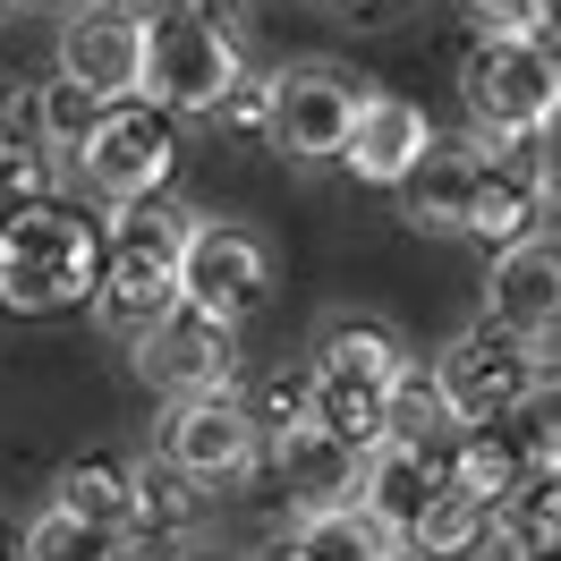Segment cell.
<instances>
[{"label":"cell","mask_w":561,"mask_h":561,"mask_svg":"<svg viewBox=\"0 0 561 561\" xmlns=\"http://www.w3.org/2000/svg\"><path fill=\"white\" fill-rule=\"evenodd\" d=\"M60 69H69L77 85H94L103 103L145 94V18H137V0H94V9H77L69 26H60Z\"/></svg>","instance_id":"cell-12"},{"label":"cell","mask_w":561,"mask_h":561,"mask_svg":"<svg viewBox=\"0 0 561 561\" xmlns=\"http://www.w3.org/2000/svg\"><path fill=\"white\" fill-rule=\"evenodd\" d=\"M316 9L350 18V26H391V18H400V0H316Z\"/></svg>","instance_id":"cell-30"},{"label":"cell","mask_w":561,"mask_h":561,"mask_svg":"<svg viewBox=\"0 0 561 561\" xmlns=\"http://www.w3.org/2000/svg\"><path fill=\"white\" fill-rule=\"evenodd\" d=\"M545 221V171H536V145L527 137H493L485 128V171H477V205H468V230L459 239L477 247H511Z\"/></svg>","instance_id":"cell-15"},{"label":"cell","mask_w":561,"mask_h":561,"mask_svg":"<svg viewBox=\"0 0 561 561\" xmlns=\"http://www.w3.org/2000/svg\"><path fill=\"white\" fill-rule=\"evenodd\" d=\"M0 561H26V519H9V511H0Z\"/></svg>","instance_id":"cell-31"},{"label":"cell","mask_w":561,"mask_h":561,"mask_svg":"<svg viewBox=\"0 0 561 561\" xmlns=\"http://www.w3.org/2000/svg\"><path fill=\"white\" fill-rule=\"evenodd\" d=\"M485 527H493V511L477 502V493H459L451 477H443V493L425 502L417 536H409V553H417V561H451V553H468V545H485Z\"/></svg>","instance_id":"cell-23"},{"label":"cell","mask_w":561,"mask_h":561,"mask_svg":"<svg viewBox=\"0 0 561 561\" xmlns=\"http://www.w3.org/2000/svg\"><path fill=\"white\" fill-rule=\"evenodd\" d=\"M128 357H137V375L162 391V400L239 391V323L213 316V307H196V298H179L145 341H128Z\"/></svg>","instance_id":"cell-8"},{"label":"cell","mask_w":561,"mask_h":561,"mask_svg":"<svg viewBox=\"0 0 561 561\" xmlns=\"http://www.w3.org/2000/svg\"><path fill=\"white\" fill-rule=\"evenodd\" d=\"M0 9H9V0H0Z\"/></svg>","instance_id":"cell-34"},{"label":"cell","mask_w":561,"mask_h":561,"mask_svg":"<svg viewBox=\"0 0 561 561\" xmlns=\"http://www.w3.org/2000/svg\"><path fill=\"white\" fill-rule=\"evenodd\" d=\"M545 51H553V69H561V35H545Z\"/></svg>","instance_id":"cell-32"},{"label":"cell","mask_w":561,"mask_h":561,"mask_svg":"<svg viewBox=\"0 0 561 561\" xmlns=\"http://www.w3.org/2000/svg\"><path fill=\"white\" fill-rule=\"evenodd\" d=\"M477 171H485V128H459V137H425V153L400 171V221L409 230H468L477 205Z\"/></svg>","instance_id":"cell-13"},{"label":"cell","mask_w":561,"mask_h":561,"mask_svg":"<svg viewBox=\"0 0 561 561\" xmlns=\"http://www.w3.org/2000/svg\"><path fill=\"white\" fill-rule=\"evenodd\" d=\"M527 145H536V171H545V196H561V103L545 111V119H536V137H527Z\"/></svg>","instance_id":"cell-28"},{"label":"cell","mask_w":561,"mask_h":561,"mask_svg":"<svg viewBox=\"0 0 561 561\" xmlns=\"http://www.w3.org/2000/svg\"><path fill=\"white\" fill-rule=\"evenodd\" d=\"M111 255V230L94 213L60 205V196H35V205L0 213V307L9 316H69L94 298Z\"/></svg>","instance_id":"cell-1"},{"label":"cell","mask_w":561,"mask_h":561,"mask_svg":"<svg viewBox=\"0 0 561 561\" xmlns=\"http://www.w3.org/2000/svg\"><path fill=\"white\" fill-rule=\"evenodd\" d=\"M179 171V111H162L153 94H119L103 111V128L77 145V179L94 205H137L162 196Z\"/></svg>","instance_id":"cell-5"},{"label":"cell","mask_w":561,"mask_h":561,"mask_svg":"<svg viewBox=\"0 0 561 561\" xmlns=\"http://www.w3.org/2000/svg\"><path fill=\"white\" fill-rule=\"evenodd\" d=\"M264 434H280V425H307L316 417V366H289V375H273V391H264Z\"/></svg>","instance_id":"cell-27"},{"label":"cell","mask_w":561,"mask_h":561,"mask_svg":"<svg viewBox=\"0 0 561 561\" xmlns=\"http://www.w3.org/2000/svg\"><path fill=\"white\" fill-rule=\"evenodd\" d=\"M289 553L298 561H391L400 536L366 502H341V511H307V519L289 527Z\"/></svg>","instance_id":"cell-19"},{"label":"cell","mask_w":561,"mask_h":561,"mask_svg":"<svg viewBox=\"0 0 561 561\" xmlns=\"http://www.w3.org/2000/svg\"><path fill=\"white\" fill-rule=\"evenodd\" d=\"M459 103H468V128L536 137V119L561 103V69L545 51V35H527V26H477V43L459 51Z\"/></svg>","instance_id":"cell-4"},{"label":"cell","mask_w":561,"mask_h":561,"mask_svg":"<svg viewBox=\"0 0 561 561\" xmlns=\"http://www.w3.org/2000/svg\"><path fill=\"white\" fill-rule=\"evenodd\" d=\"M26 561H137V536L111 519H77V511H43L26 519Z\"/></svg>","instance_id":"cell-20"},{"label":"cell","mask_w":561,"mask_h":561,"mask_svg":"<svg viewBox=\"0 0 561 561\" xmlns=\"http://www.w3.org/2000/svg\"><path fill=\"white\" fill-rule=\"evenodd\" d=\"M357 103H366V77L350 60H289L273 77V137L264 145L289 162H341Z\"/></svg>","instance_id":"cell-7"},{"label":"cell","mask_w":561,"mask_h":561,"mask_svg":"<svg viewBox=\"0 0 561 561\" xmlns=\"http://www.w3.org/2000/svg\"><path fill=\"white\" fill-rule=\"evenodd\" d=\"M145 9H153V0H145Z\"/></svg>","instance_id":"cell-33"},{"label":"cell","mask_w":561,"mask_h":561,"mask_svg":"<svg viewBox=\"0 0 561 561\" xmlns=\"http://www.w3.org/2000/svg\"><path fill=\"white\" fill-rule=\"evenodd\" d=\"M443 493V451H425V443H375L366 451V477H357V502L375 511V519L409 545L417 536V519H425V502Z\"/></svg>","instance_id":"cell-18"},{"label":"cell","mask_w":561,"mask_h":561,"mask_svg":"<svg viewBox=\"0 0 561 561\" xmlns=\"http://www.w3.org/2000/svg\"><path fill=\"white\" fill-rule=\"evenodd\" d=\"M425 137H434L425 103L391 94V85H366V103H357V119H350V145H341V162H350L366 187H400V171H409V162L425 153Z\"/></svg>","instance_id":"cell-17"},{"label":"cell","mask_w":561,"mask_h":561,"mask_svg":"<svg viewBox=\"0 0 561 561\" xmlns=\"http://www.w3.org/2000/svg\"><path fill=\"white\" fill-rule=\"evenodd\" d=\"M239 35H230V18H213L196 0H153V18H145V94L179 119H213V111L239 94Z\"/></svg>","instance_id":"cell-3"},{"label":"cell","mask_w":561,"mask_h":561,"mask_svg":"<svg viewBox=\"0 0 561 561\" xmlns=\"http://www.w3.org/2000/svg\"><path fill=\"white\" fill-rule=\"evenodd\" d=\"M536 341L527 332H511V323H459L451 341H443V357H434V383H443V400H451V417L459 425H493V417H511L519 409V391L536 383Z\"/></svg>","instance_id":"cell-6"},{"label":"cell","mask_w":561,"mask_h":561,"mask_svg":"<svg viewBox=\"0 0 561 561\" xmlns=\"http://www.w3.org/2000/svg\"><path fill=\"white\" fill-rule=\"evenodd\" d=\"M162 459H171L196 493H221V485H239L247 468L264 459V417L247 409L239 391L171 400V417H162Z\"/></svg>","instance_id":"cell-9"},{"label":"cell","mask_w":561,"mask_h":561,"mask_svg":"<svg viewBox=\"0 0 561 561\" xmlns=\"http://www.w3.org/2000/svg\"><path fill=\"white\" fill-rule=\"evenodd\" d=\"M264 451H273V477H280V502H289V519L357 502L366 451H357V443H341V434H332L323 417H307V425H280V434H264Z\"/></svg>","instance_id":"cell-11"},{"label":"cell","mask_w":561,"mask_h":561,"mask_svg":"<svg viewBox=\"0 0 561 561\" xmlns=\"http://www.w3.org/2000/svg\"><path fill=\"white\" fill-rule=\"evenodd\" d=\"M43 171H51V153H43L9 111H0V213H9V205H35V196H43Z\"/></svg>","instance_id":"cell-25"},{"label":"cell","mask_w":561,"mask_h":561,"mask_svg":"<svg viewBox=\"0 0 561 561\" xmlns=\"http://www.w3.org/2000/svg\"><path fill=\"white\" fill-rule=\"evenodd\" d=\"M391 443H425V451H451V400H443V383L434 375H417V366H400V383H391V425H383Z\"/></svg>","instance_id":"cell-24"},{"label":"cell","mask_w":561,"mask_h":561,"mask_svg":"<svg viewBox=\"0 0 561 561\" xmlns=\"http://www.w3.org/2000/svg\"><path fill=\"white\" fill-rule=\"evenodd\" d=\"M502 425L527 443V459H536V451H561V375H553V366H536V383L519 391V409H511Z\"/></svg>","instance_id":"cell-26"},{"label":"cell","mask_w":561,"mask_h":561,"mask_svg":"<svg viewBox=\"0 0 561 561\" xmlns=\"http://www.w3.org/2000/svg\"><path fill=\"white\" fill-rule=\"evenodd\" d=\"M316 417L341 434V443H357V451H375L391 425V383H400V366H409V350H400V332H391L383 316H332L316 332Z\"/></svg>","instance_id":"cell-2"},{"label":"cell","mask_w":561,"mask_h":561,"mask_svg":"<svg viewBox=\"0 0 561 561\" xmlns=\"http://www.w3.org/2000/svg\"><path fill=\"white\" fill-rule=\"evenodd\" d=\"M179 289L196 307H213V316L247 323L273 298V247L255 239V230H239V221H196L187 247H179Z\"/></svg>","instance_id":"cell-10"},{"label":"cell","mask_w":561,"mask_h":561,"mask_svg":"<svg viewBox=\"0 0 561 561\" xmlns=\"http://www.w3.org/2000/svg\"><path fill=\"white\" fill-rule=\"evenodd\" d=\"M103 111H111V103L94 94V85H77L69 69L43 77V85H35V145L51 153V162H77V145L103 128Z\"/></svg>","instance_id":"cell-21"},{"label":"cell","mask_w":561,"mask_h":561,"mask_svg":"<svg viewBox=\"0 0 561 561\" xmlns=\"http://www.w3.org/2000/svg\"><path fill=\"white\" fill-rule=\"evenodd\" d=\"M60 511H77V519H111V527H128V511H137V459H69L60 468V493H51Z\"/></svg>","instance_id":"cell-22"},{"label":"cell","mask_w":561,"mask_h":561,"mask_svg":"<svg viewBox=\"0 0 561 561\" xmlns=\"http://www.w3.org/2000/svg\"><path fill=\"white\" fill-rule=\"evenodd\" d=\"M485 316L527 332V341H545L561 323V239L536 221L527 239L493 247V273H485Z\"/></svg>","instance_id":"cell-14"},{"label":"cell","mask_w":561,"mask_h":561,"mask_svg":"<svg viewBox=\"0 0 561 561\" xmlns=\"http://www.w3.org/2000/svg\"><path fill=\"white\" fill-rule=\"evenodd\" d=\"M179 298H187L179 289V255H162V247H111L85 307H94V323H103L111 341H145Z\"/></svg>","instance_id":"cell-16"},{"label":"cell","mask_w":561,"mask_h":561,"mask_svg":"<svg viewBox=\"0 0 561 561\" xmlns=\"http://www.w3.org/2000/svg\"><path fill=\"white\" fill-rule=\"evenodd\" d=\"M459 9H468L477 26H527V35H536V0H459Z\"/></svg>","instance_id":"cell-29"}]
</instances>
